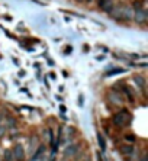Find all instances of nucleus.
Masks as SVG:
<instances>
[{
  "instance_id": "f257e3e1",
  "label": "nucleus",
  "mask_w": 148,
  "mask_h": 161,
  "mask_svg": "<svg viewBox=\"0 0 148 161\" xmlns=\"http://www.w3.org/2000/svg\"><path fill=\"white\" fill-rule=\"evenodd\" d=\"M131 119L132 116L129 115V112L128 110H121L119 113H116L115 116H113V123H115L116 126H125V125H129L131 123Z\"/></svg>"
},
{
  "instance_id": "f03ea898",
  "label": "nucleus",
  "mask_w": 148,
  "mask_h": 161,
  "mask_svg": "<svg viewBox=\"0 0 148 161\" xmlns=\"http://www.w3.org/2000/svg\"><path fill=\"white\" fill-rule=\"evenodd\" d=\"M99 7L104 12H112V7H113V0H97Z\"/></svg>"
},
{
  "instance_id": "7ed1b4c3",
  "label": "nucleus",
  "mask_w": 148,
  "mask_h": 161,
  "mask_svg": "<svg viewBox=\"0 0 148 161\" xmlns=\"http://www.w3.org/2000/svg\"><path fill=\"white\" fill-rule=\"evenodd\" d=\"M12 152H13V155H15V158H16V160H23V157H25V154H23V148H22V145H19L17 144L16 147H15V148H13V151H12Z\"/></svg>"
},
{
  "instance_id": "20e7f679",
  "label": "nucleus",
  "mask_w": 148,
  "mask_h": 161,
  "mask_svg": "<svg viewBox=\"0 0 148 161\" xmlns=\"http://www.w3.org/2000/svg\"><path fill=\"white\" fill-rule=\"evenodd\" d=\"M145 19H147V15H145V12L142 9H138L137 13H135V21L138 23H144L145 22Z\"/></svg>"
},
{
  "instance_id": "39448f33",
  "label": "nucleus",
  "mask_w": 148,
  "mask_h": 161,
  "mask_svg": "<svg viewBox=\"0 0 148 161\" xmlns=\"http://www.w3.org/2000/svg\"><path fill=\"white\" fill-rule=\"evenodd\" d=\"M122 152L126 154V155H132V154H134V147H131V145H123V147H122Z\"/></svg>"
},
{
  "instance_id": "423d86ee",
  "label": "nucleus",
  "mask_w": 148,
  "mask_h": 161,
  "mask_svg": "<svg viewBox=\"0 0 148 161\" xmlns=\"http://www.w3.org/2000/svg\"><path fill=\"white\" fill-rule=\"evenodd\" d=\"M134 78H135V83H137L141 89H144V86H145V78H144L142 76H135Z\"/></svg>"
},
{
  "instance_id": "0eeeda50",
  "label": "nucleus",
  "mask_w": 148,
  "mask_h": 161,
  "mask_svg": "<svg viewBox=\"0 0 148 161\" xmlns=\"http://www.w3.org/2000/svg\"><path fill=\"white\" fill-rule=\"evenodd\" d=\"M76 150H77V147H76V145H71V147H68V148L66 150V155H68V157L74 155V152H76Z\"/></svg>"
},
{
  "instance_id": "6e6552de",
  "label": "nucleus",
  "mask_w": 148,
  "mask_h": 161,
  "mask_svg": "<svg viewBox=\"0 0 148 161\" xmlns=\"http://www.w3.org/2000/svg\"><path fill=\"white\" fill-rule=\"evenodd\" d=\"M13 160V152L12 151H6L5 152V161H12Z\"/></svg>"
},
{
  "instance_id": "1a4fd4ad",
  "label": "nucleus",
  "mask_w": 148,
  "mask_h": 161,
  "mask_svg": "<svg viewBox=\"0 0 148 161\" xmlns=\"http://www.w3.org/2000/svg\"><path fill=\"white\" fill-rule=\"evenodd\" d=\"M97 138H99V145H100V148H102V150H104V147H106V144H104V139H103V137H102V135L99 133V135H97Z\"/></svg>"
},
{
  "instance_id": "9d476101",
  "label": "nucleus",
  "mask_w": 148,
  "mask_h": 161,
  "mask_svg": "<svg viewBox=\"0 0 148 161\" xmlns=\"http://www.w3.org/2000/svg\"><path fill=\"white\" fill-rule=\"evenodd\" d=\"M42 150H44V147H39V148H38V151H36V152H35V155L32 157V160H33V161L36 160V158H38L39 155H41V152H42Z\"/></svg>"
},
{
  "instance_id": "9b49d317",
  "label": "nucleus",
  "mask_w": 148,
  "mask_h": 161,
  "mask_svg": "<svg viewBox=\"0 0 148 161\" xmlns=\"http://www.w3.org/2000/svg\"><path fill=\"white\" fill-rule=\"evenodd\" d=\"M119 73H123L122 68H116V70H112L110 73H108V76H112V74H119Z\"/></svg>"
},
{
  "instance_id": "f8f14e48",
  "label": "nucleus",
  "mask_w": 148,
  "mask_h": 161,
  "mask_svg": "<svg viewBox=\"0 0 148 161\" xmlns=\"http://www.w3.org/2000/svg\"><path fill=\"white\" fill-rule=\"evenodd\" d=\"M15 123H16V121H15L13 118H9V119H7V126H15Z\"/></svg>"
},
{
  "instance_id": "ddd939ff",
  "label": "nucleus",
  "mask_w": 148,
  "mask_h": 161,
  "mask_svg": "<svg viewBox=\"0 0 148 161\" xmlns=\"http://www.w3.org/2000/svg\"><path fill=\"white\" fill-rule=\"evenodd\" d=\"M125 138L128 139V141H131V142H132V141H134V137H132V135H126Z\"/></svg>"
},
{
  "instance_id": "4468645a",
  "label": "nucleus",
  "mask_w": 148,
  "mask_h": 161,
  "mask_svg": "<svg viewBox=\"0 0 148 161\" xmlns=\"http://www.w3.org/2000/svg\"><path fill=\"white\" fill-rule=\"evenodd\" d=\"M3 135H5V129H3V128H0V138H2Z\"/></svg>"
},
{
  "instance_id": "2eb2a0df",
  "label": "nucleus",
  "mask_w": 148,
  "mask_h": 161,
  "mask_svg": "<svg viewBox=\"0 0 148 161\" xmlns=\"http://www.w3.org/2000/svg\"><path fill=\"white\" fill-rule=\"evenodd\" d=\"M83 2H86V3H92V0H83Z\"/></svg>"
},
{
  "instance_id": "dca6fc26",
  "label": "nucleus",
  "mask_w": 148,
  "mask_h": 161,
  "mask_svg": "<svg viewBox=\"0 0 148 161\" xmlns=\"http://www.w3.org/2000/svg\"><path fill=\"white\" fill-rule=\"evenodd\" d=\"M77 2H83V0H77Z\"/></svg>"
},
{
  "instance_id": "f3484780",
  "label": "nucleus",
  "mask_w": 148,
  "mask_h": 161,
  "mask_svg": "<svg viewBox=\"0 0 148 161\" xmlns=\"http://www.w3.org/2000/svg\"><path fill=\"white\" fill-rule=\"evenodd\" d=\"M0 121H2V116H0Z\"/></svg>"
}]
</instances>
